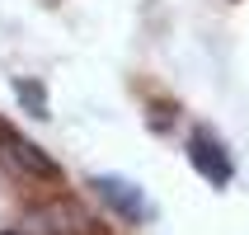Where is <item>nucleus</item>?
Here are the masks:
<instances>
[{
  "instance_id": "f257e3e1",
  "label": "nucleus",
  "mask_w": 249,
  "mask_h": 235,
  "mask_svg": "<svg viewBox=\"0 0 249 235\" xmlns=\"http://www.w3.org/2000/svg\"><path fill=\"white\" fill-rule=\"evenodd\" d=\"M89 188H94V193L108 202V212H118L127 226H146V221L155 217L151 198L141 193L132 179H123V174H94V179H89Z\"/></svg>"
},
{
  "instance_id": "f03ea898",
  "label": "nucleus",
  "mask_w": 249,
  "mask_h": 235,
  "mask_svg": "<svg viewBox=\"0 0 249 235\" xmlns=\"http://www.w3.org/2000/svg\"><path fill=\"white\" fill-rule=\"evenodd\" d=\"M188 165H193L207 183H216V188H226V183H231V174H235V169H231L226 146L212 137L207 127H193V132H188Z\"/></svg>"
},
{
  "instance_id": "7ed1b4c3",
  "label": "nucleus",
  "mask_w": 249,
  "mask_h": 235,
  "mask_svg": "<svg viewBox=\"0 0 249 235\" xmlns=\"http://www.w3.org/2000/svg\"><path fill=\"white\" fill-rule=\"evenodd\" d=\"M0 146H5V160L10 165H19L24 174H56V165L42 155V146H33V141H24V137H14V132H0Z\"/></svg>"
},
{
  "instance_id": "20e7f679",
  "label": "nucleus",
  "mask_w": 249,
  "mask_h": 235,
  "mask_svg": "<svg viewBox=\"0 0 249 235\" xmlns=\"http://www.w3.org/2000/svg\"><path fill=\"white\" fill-rule=\"evenodd\" d=\"M14 94L24 104L33 118H47V94H42V85H28V80H14Z\"/></svg>"
}]
</instances>
